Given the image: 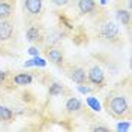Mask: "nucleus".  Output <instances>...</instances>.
<instances>
[{
    "label": "nucleus",
    "instance_id": "f257e3e1",
    "mask_svg": "<svg viewBox=\"0 0 132 132\" xmlns=\"http://www.w3.org/2000/svg\"><path fill=\"white\" fill-rule=\"evenodd\" d=\"M105 110L114 119H129L131 117V107L128 96L122 93H110L105 99Z\"/></svg>",
    "mask_w": 132,
    "mask_h": 132
},
{
    "label": "nucleus",
    "instance_id": "f03ea898",
    "mask_svg": "<svg viewBox=\"0 0 132 132\" xmlns=\"http://www.w3.org/2000/svg\"><path fill=\"white\" fill-rule=\"evenodd\" d=\"M96 36L99 41L116 45L120 42V30L119 26L114 21H111L107 15H104L102 18H99L98 24H96Z\"/></svg>",
    "mask_w": 132,
    "mask_h": 132
},
{
    "label": "nucleus",
    "instance_id": "7ed1b4c3",
    "mask_svg": "<svg viewBox=\"0 0 132 132\" xmlns=\"http://www.w3.org/2000/svg\"><path fill=\"white\" fill-rule=\"evenodd\" d=\"M44 2L45 0H23V12H24V20L27 23L38 21L42 16Z\"/></svg>",
    "mask_w": 132,
    "mask_h": 132
},
{
    "label": "nucleus",
    "instance_id": "20e7f679",
    "mask_svg": "<svg viewBox=\"0 0 132 132\" xmlns=\"http://www.w3.org/2000/svg\"><path fill=\"white\" fill-rule=\"evenodd\" d=\"M45 32L47 30L44 29V26L39 21H33V23H29V27L26 30V38L32 45L41 47L45 41Z\"/></svg>",
    "mask_w": 132,
    "mask_h": 132
},
{
    "label": "nucleus",
    "instance_id": "39448f33",
    "mask_svg": "<svg viewBox=\"0 0 132 132\" xmlns=\"http://www.w3.org/2000/svg\"><path fill=\"white\" fill-rule=\"evenodd\" d=\"M66 75L75 82V84H89L87 81V71L80 65H68L63 66Z\"/></svg>",
    "mask_w": 132,
    "mask_h": 132
},
{
    "label": "nucleus",
    "instance_id": "423d86ee",
    "mask_svg": "<svg viewBox=\"0 0 132 132\" xmlns=\"http://www.w3.org/2000/svg\"><path fill=\"white\" fill-rule=\"evenodd\" d=\"M87 81H89V84L95 86V87H99V89L105 87V72H104V69L98 65L89 66V69H87Z\"/></svg>",
    "mask_w": 132,
    "mask_h": 132
},
{
    "label": "nucleus",
    "instance_id": "0eeeda50",
    "mask_svg": "<svg viewBox=\"0 0 132 132\" xmlns=\"http://www.w3.org/2000/svg\"><path fill=\"white\" fill-rule=\"evenodd\" d=\"M14 30H15V26H14V21L11 18L0 20V45L12 41Z\"/></svg>",
    "mask_w": 132,
    "mask_h": 132
},
{
    "label": "nucleus",
    "instance_id": "6e6552de",
    "mask_svg": "<svg viewBox=\"0 0 132 132\" xmlns=\"http://www.w3.org/2000/svg\"><path fill=\"white\" fill-rule=\"evenodd\" d=\"M44 53H45L47 59L53 65L59 66V68L65 66V54H63V50L60 48L59 45H56V47H45Z\"/></svg>",
    "mask_w": 132,
    "mask_h": 132
},
{
    "label": "nucleus",
    "instance_id": "1a4fd4ad",
    "mask_svg": "<svg viewBox=\"0 0 132 132\" xmlns=\"http://www.w3.org/2000/svg\"><path fill=\"white\" fill-rule=\"evenodd\" d=\"M66 33L63 32L62 26L57 29H51L50 32H45V41H44V47H56L60 45L62 41L65 39Z\"/></svg>",
    "mask_w": 132,
    "mask_h": 132
},
{
    "label": "nucleus",
    "instance_id": "9d476101",
    "mask_svg": "<svg viewBox=\"0 0 132 132\" xmlns=\"http://www.w3.org/2000/svg\"><path fill=\"white\" fill-rule=\"evenodd\" d=\"M77 9L81 15H93L99 11L96 0H77Z\"/></svg>",
    "mask_w": 132,
    "mask_h": 132
},
{
    "label": "nucleus",
    "instance_id": "9b49d317",
    "mask_svg": "<svg viewBox=\"0 0 132 132\" xmlns=\"http://www.w3.org/2000/svg\"><path fill=\"white\" fill-rule=\"evenodd\" d=\"M15 9V0H0V20L12 18Z\"/></svg>",
    "mask_w": 132,
    "mask_h": 132
},
{
    "label": "nucleus",
    "instance_id": "f8f14e48",
    "mask_svg": "<svg viewBox=\"0 0 132 132\" xmlns=\"http://www.w3.org/2000/svg\"><path fill=\"white\" fill-rule=\"evenodd\" d=\"M65 110L69 113V114H78V113L82 111V102L78 98L71 96V98H68V101H66Z\"/></svg>",
    "mask_w": 132,
    "mask_h": 132
},
{
    "label": "nucleus",
    "instance_id": "ddd939ff",
    "mask_svg": "<svg viewBox=\"0 0 132 132\" xmlns=\"http://www.w3.org/2000/svg\"><path fill=\"white\" fill-rule=\"evenodd\" d=\"M12 82L15 86H20V87H26V86H30L33 82V75L30 72H21V74L14 75L12 78Z\"/></svg>",
    "mask_w": 132,
    "mask_h": 132
},
{
    "label": "nucleus",
    "instance_id": "4468645a",
    "mask_svg": "<svg viewBox=\"0 0 132 132\" xmlns=\"http://www.w3.org/2000/svg\"><path fill=\"white\" fill-rule=\"evenodd\" d=\"M69 93H71V92L68 90L62 82H57V81L51 82L50 87H48V95L50 96H60V95H69Z\"/></svg>",
    "mask_w": 132,
    "mask_h": 132
},
{
    "label": "nucleus",
    "instance_id": "2eb2a0df",
    "mask_svg": "<svg viewBox=\"0 0 132 132\" xmlns=\"http://www.w3.org/2000/svg\"><path fill=\"white\" fill-rule=\"evenodd\" d=\"M116 18H117V21L122 26H126L128 27V26L131 24V11L129 9L119 8L116 11Z\"/></svg>",
    "mask_w": 132,
    "mask_h": 132
},
{
    "label": "nucleus",
    "instance_id": "dca6fc26",
    "mask_svg": "<svg viewBox=\"0 0 132 132\" xmlns=\"http://www.w3.org/2000/svg\"><path fill=\"white\" fill-rule=\"evenodd\" d=\"M14 119H15V114H14V111L11 108L0 105V122L2 123H11Z\"/></svg>",
    "mask_w": 132,
    "mask_h": 132
},
{
    "label": "nucleus",
    "instance_id": "f3484780",
    "mask_svg": "<svg viewBox=\"0 0 132 132\" xmlns=\"http://www.w3.org/2000/svg\"><path fill=\"white\" fill-rule=\"evenodd\" d=\"M33 66H38V68H45V66H47V60L41 59L39 56H33V59H30V60H26V62H24V68H33Z\"/></svg>",
    "mask_w": 132,
    "mask_h": 132
},
{
    "label": "nucleus",
    "instance_id": "a211bd4d",
    "mask_svg": "<svg viewBox=\"0 0 132 132\" xmlns=\"http://www.w3.org/2000/svg\"><path fill=\"white\" fill-rule=\"evenodd\" d=\"M86 104L90 107L92 111H95V113H99L101 111V102L98 101V98H95V96H87L86 98Z\"/></svg>",
    "mask_w": 132,
    "mask_h": 132
},
{
    "label": "nucleus",
    "instance_id": "6ab92c4d",
    "mask_svg": "<svg viewBox=\"0 0 132 132\" xmlns=\"http://www.w3.org/2000/svg\"><path fill=\"white\" fill-rule=\"evenodd\" d=\"M11 78V75H9L8 71H3V69H0V86H5L8 80Z\"/></svg>",
    "mask_w": 132,
    "mask_h": 132
},
{
    "label": "nucleus",
    "instance_id": "aec40b11",
    "mask_svg": "<svg viewBox=\"0 0 132 132\" xmlns=\"http://www.w3.org/2000/svg\"><path fill=\"white\" fill-rule=\"evenodd\" d=\"M116 129L120 132V131H129L131 129V122H119Z\"/></svg>",
    "mask_w": 132,
    "mask_h": 132
},
{
    "label": "nucleus",
    "instance_id": "412c9836",
    "mask_svg": "<svg viewBox=\"0 0 132 132\" xmlns=\"http://www.w3.org/2000/svg\"><path fill=\"white\" fill-rule=\"evenodd\" d=\"M77 90L82 93V95H89L92 92V87H89L87 84H78V87H77Z\"/></svg>",
    "mask_w": 132,
    "mask_h": 132
},
{
    "label": "nucleus",
    "instance_id": "4be33fe9",
    "mask_svg": "<svg viewBox=\"0 0 132 132\" xmlns=\"http://www.w3.org/2000/svg\"><path fill=\"white\" fill-rule=\"evenodd\" d=\"M60 23H62V26H65V27H68V29H74V26H72V23H71V20L66 18L65 15L60 16Z\"/></svg>",
    "mask_w": 132,
    "mask_h": 132
},
{
    "label": "nucleus",
    "instance_id": "5701e85b",
    "mask_svg": "<svg viewBox=\"0 0 132 132\" xmlns=\"http://www.w3.org/2000/svg\"><path fill=\"white\" fill-rule=\"evenodd\" d=\"M90 129L92 131H95V132H108L110 131L108 126H102V125H95V126H92Z\"/></svg>",
    "mask_w": 132,
    "mask_h": 132
},
{
    "label": "nucleus",
    "instance_id": "b1692460",
    "mask_svg": "<svg viewBox=\"0 0 132 132\" xmlns=\"http://www.w3.org/2000/svg\"><path fill=\"white\" fill-rule=\"evenodd\" d=\"M53 5H56V6H59V8H63V6H68L69 5V2L71 0H50Z\"/></svg>",
    "mask_w": 132,
    "mask_h": 132
},
{
    "label": "nucleus",
    "instance_id": "393cba45",
    "mask_svg": "<svg viewBox=\"0 0 132 132\" xmlns=\"http://www.w3.org/2000/svg\"><path fill=\"white\" fill-rule=\"evenodd\" d=\"M39 47H36V45H33V47H30V48L27 50V53L30 54V56H39Z\"/></svg>",
    "mask_w": 132,
    "mask_h": 132
},
{
    "label": "nucleus",
    "instance_id": "a878e982",
    "mask_svg": "<svg viewBox=\"0 0 132 132\" xmlns=\"http://www.w3.org/2000/svg\"><path fill=\"white\" fill-rule=\"evenodd\" d=\"M99 2H101V5H107V3L113 2V0H99Z\"/></svg>",
    "mask_w": 132,
    "mask_h": 132
},
{
    "label": "nucleus",
    "instance_id": "bb28decb",
    "mask_svg": "<svg viewBox=\"0 0 132 132\" xmlns=\"http://www.w3.org/2000/svg\"><path fill=\"white\" fill-rule=\"evenodd\" d=\"M0 51H2V45H0Z\"/></svg>",
    "mask_w": 132,
    "mask_h": 132
}]
</instances>
